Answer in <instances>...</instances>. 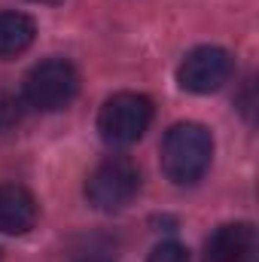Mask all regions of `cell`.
<instances>
[{
	"instance_id": "cell-1",
	"label": "cell",
	"mask_w": 259,
	"mask_h": 262,
	"mask_svg": "<svg viewBox=\"0 0 259 262\" xmlns=\"http://www.w3.org/2000/svg\"><path fill=\"white\" fill-rule=\"evenodd\" d=\"M213 156V137L198 122H177L162 140V171L177 186L198 183Z\"/></svg>"
},
{
	"instance_id": "cell-2",
	"label": "cell",
	"mask_w": 259,
	"mask_h": 262,
	"mask_svg": "<svg viewBox=\"0 0 259 262\" xmlns=\"http://www.w3.org/2000/svg\"><path fill=\"white\" fill-rule=\"evenodd\" d=\"M76 92H79L76 67L64 58H46L37 67H31V73L25 76L21 98L28 107L40 113H55V110H64L76 98Z\"/></svg>"
},
{
	"instance_id": "cell-3",
	"label": "cell",
	"mask_w": 259,
	"mask_h": 262,
	"mask_svg": "<svg viewBox=\"0 0 259 262\" xmlns=\"http://www.w3.org/2000/svg\"><path fill=\"white\" fill-rule=\"evenodd\" d=\"M153 122V101L137 92H119L104 101L98 113V131L113 146H128L143 137Z\"/></svg>"
},
{
	"instance_id": "cell-4",
	"label": "cell",
	"mask_w": 259,
	"mask_h": 262,
	"mask_svg": "<svg viewBox=\"0 0 259 262\" xmlns=\"http://www.w3.org/2000/svg\"><path fill=\"white\" fill-rule=\"evenodd\" d=\"M137 189H140L137 165L128 156H110L92 171V177L85 183V198L92 207L110 213V210H122L125 204H131Z\"/></svg>"
},
{
	"instance_id": "cell-5",
	"label": "cell",
	"mask_w": 259,
	"mask_h": 262,
	"mask_svg": "<svg viewBox=\"0 0 259 262\" xmlns=\"http://www.w3.org/2000/svg\"><path fill=\"white\" fill-rule=\"evenodd\" d=\"M229 76H232V55L220 46H198L177 67L180 89L192 92V95H210V92L223 89V82H229Z\"/></svg>"
},
{
	"instance_id": "cell-6",
	"label": "cell",
	"mask_w": 259,
	"mask_h": 262,
	"mask_svg": "<svg viewBox=\"0 0 259 262\" xmlns=\"http://www.w3.org/2000/svg\"><path fill=\"white\" fill-rule=\"evenodd\" d=\"M256 253V229L250 223H226L204 241L207 262H250Z\"/></svg>"
},
{
	"instance_id": "cell-7",
	"label": "cell",
	"mask_w": 259,
	"mask_h": 262,
	"mask_svg": "<svg viewBox=\"0 0 259 262\" xmlns=\"http://www.w3.org/2000/svg\"><path fill=\"white\" fill-rule=\"evenodd\" d=\"M37 223V201L18 183H0V232L25 235Z\"/></svg>"
},
{
	"instance_id": "cell-8",
	"label": "cell",
	"mask_w": 259,
	"mask_h": 262,
	"mask_svg": "<svg viewBox=\"0 0 259 262\" xmlns=\"http://www.w3.org/2000/svg\"><path fill=\"white\" fill-rule=\"evenodd\" d=\"M37 37V25L25 12H0V61L15 58L31 49Z\"/></svg>"
},
{
	"instance_id": "cell-9",
	"label": "cell",
	"mask_w": 259,
	"mask_h": 262,
	"mask_svg": "<svg viewBox=\"0 0 259 262\" xmlns=\"http://www.w3.org/2000/svg\"><path fill=\"white\" fill-rule=\"evenodd\" d=\"M25 98H18L15 92H0V134L3 131H12L21 119H25Z\"/></svg>"
},
{
	"instance_id": "cell-10",
	"label": "cell",
	"mask_w": 259,
	"mask_h": 262,
	"mask_svg": "<svg viewBox=\"0 0 259 262\" xmlns=\"http://www.w3.org/2000/svg\"><path fill=\"white\" fill-rule=\"evenodd\" d=\"M146 262H189V250L177 241H162V244L153 247Z\"/></svg>"
},
{
	"instance_id": "cell-11",
	"label": "cell",
	"mask_w": 259,
	"mask_h": 262,
	"mask_svg": "<svg viewBox=\"0 0 259 262\" xmlns=\"http://www.w3.org/2000/svg\"><path fill=\"white\" fill-rule=\"evenodd\" d=\"M31 3H58V0H31Z\"/></svg>"
},
{
	"instance_id": "cell-12",
	"label": "cell",
	"mask_w": 259,
	"mask_h": 262,
	"mask_svg": "<svg viewBox=\"0 0 259 262\" xmlns=\"http://www.w3.org/2000/svg\"><path fill=\"white\" fill-rule=\"evenodd\" d=\"M0 259H3V253H0Z\"/></svg>"
}]
</instances>
